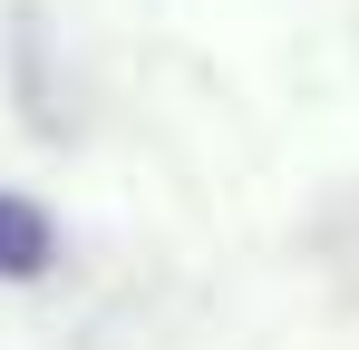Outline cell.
Instances as JSON below:
<instances>
[{
    "instance_id": "cell-1",
    "label": "cell",
    "mask_w": 359,
    "mask_h": 350,
    "mask_svg": "<svg viewBox=\"0 0 359 350\" xmlns=\"http://www.w3.org/2000/svg\"><path fill=\"white\" fill-rule=\"evenodd\" d=\"M49 263H59V224H49V205L0 195V283H49Z\"/></svg>"
}]
</instances>
